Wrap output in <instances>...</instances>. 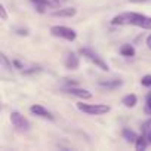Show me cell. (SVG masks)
Wrapping results in <instances>:
<instances>
[{
  "label": "cell",
  "instance_id": "603a6c76",
  "mask_svg": "<svg viewBox=\"0 0 151 151\" xmlns=\"http://www.w3.org/2000/svg\"><path fill=\"white\" fill-rule=\"evenodd\" d=\"M129 3H147L150 2V0H127Z\"/></svg>",
  "mask_w": 151,
  "mask_h": 151
},
{
  "label": "cell",
  "instance_id": "5bb4252c",
  "mask_svg": "<svg viewBox=\"0 0 151 151\" xmlns=\"http://www.w3.org/2000/svg\"><path fill=\"white\" fill-rule=\"evenodd\" d=\"M135 53H136V50H135V47L132 45L126 43V45H123L120 47V55L124 56V58H132V56H135Z\"/></svg>",
  "mask_w": 151,
  "mask_h": 151
},
{
  "label": "cell",
  "instance_id": "9a60e30c",
  "mask_svg": "<svg viewBox=\"0 0 151 151\" xmlns=\"http://www.w3.org/2000/svg\"><path fill=\"white\" fill-rule=\"evenodd\" d=\"M122 136L127 141V142H132V144H135L136 142V139H138V133H135L133 130H130V129H123V132H122Z\"/></svg>",
  "mask_w": 151,
  "mask_h": 151
},
{
  "label": "cell",
  "instance_id": "5b68a950",
  "mask_svg": "<svg viewBox=\"0 0 151 151\" xmlns=\"http://www.w3.org/2000/svg\"><path fill=\"white\" fill-rule=\"evenodd\" d=\"M11 123L14 126V129L19 133H28L31 129V123L28 122L27 117H24L21 113L18 111H12L11 113Z\"/></svg>",
  "mask_w": 151,
  "mask_h": 151
},
{
  "label": "cell",
  "instance_id": "7402d4cb",
  "mask_svg": "<svg viewBox=\"0 0 151 151\" xmlns=\"http://www.w3.org/2000/svg\"><path fill=\"white\" fill-rule=\"evenodd\" d=\"M0 12H2V19H3V21H6V19H8V12H6V8H5V5H2V6H0Z\"/></svg>",
  "mask_w": 151,
  "mask_h": 151
},
{
  "label": "cell",
  "instance_id": "6da1fadb",
  "mask_svg": "<svg viewBox=\"0 0 151 151\" xmlns=\"http://www.w3.org/2000/svg\"><path fill=\"white\" fill-rule=\"evenodd\" d=\"M111 25H133L142 30H151V17L139 12H123L116 15L111 21Z\"/></svg>",
  "mask_w": 151,
  "mask_h": 151
},
{
  "label": "cell",
  "instance_id": "d4e9b609",
  "mask_svg": "<svg viewBox=\"0 0 151 151\" xmlns=\"http://www.w3.org/2000/svg\"><path fill=\"white\" fill-rule=\"evenodd\" d=\"M147 138H148V142L151 144V127H150V130H148V133H147Z\"/></svg>",
  "mask_w": 151,
  "mask_h": 151
},
{
  "label": "cell",
  "instance_id": "7c38bea8",
  "mask_svg": "<svg viewBox=\"0 0 151 151\" xmlns=\"http://www.w3.org/2000/svg\"><path fill=\"white\" fill-rule=\"evenodd\" d=\"M122 104L126 107V108H133L136 104H138V96L135 93H127L122 98Z\"/></svg>",
  "mask_w": 151,
  "mask_h": 151
},
{
  "label": "cell",
  "instance_id": "9c48e42d",
  "mask_svg": "<svg viewBox=\"0 0 151 151\" xmlns=\"http://www.w3.org/2000/svg\"><path fill=\"white\" fill-rule=\"evenodd\" d=\"M64 65L67 70H77L80 67V58L76 55L74 52H67L64 56Z\"/></svg>",
  "mask_w": 151,
  "mask_h": 151
},
{
  "label": "cell",
  "instance_id": "7a4b0ae2",
  "mask_svg": "<svg viewBox=\"0 0 151 151\" xmlns=\"http://www.w3.org/2000/svg\"><path fill=\"white\" fill-rule=\"evenodd\" d=\"M79 111L88 114V116H104L111 111V107L107 104H85V102H77L76 104Z\"/></svg>",
  "mask_w": 151,
  "mask_h": 151
},
{
  "label": "cell",
  "instance_id": "44dd1931",
  "mask_svg": "<svg viewBox=\"0 0 151 151\" xmlns=\"http://www.w3.org/2000/svg\"><path fill=\"white\" fill-rule=\"evenodd\" d=\"M15 33H17L18 36H28V30H27V28H17Z\"/></svg>",
  "mask_w": 151,
  "mask_h": 151
},
{
  "label": "cell",
  "instance_id": "484cf974",
  "mask_svg": "<svg viewBox=\"0 0 151 151\" xmlns=\"http://www.w3.org/2000/svg\"><path fill=\"white\" fill-rule=\"evenodd\" d=\"M59 2H61V3H67V2H68V0H59Z\"/></svg>",
  "mask_w": 151,
  "mask_h": 151
},
{
  "label": "cell",
  "instance_id": "52a82bcc",
  "mask_svg": "<svg viewBox=\"0 0 151 151\" xmlns=\"http://www.w3.org/2000/svg\"><path fill=\"white\" fill-rule=\"evenodd\" d=\"M64 92L71 95V96H76V98H80L83 101H88V99H92V92L88 91V89H83V88H77V86H71V88H64Z\"/></svg>",
  "mask_w": 151,
  "mask_h": 151
},
{
  "label": "cell",
  "instance_id": "30bf717a",
  "mask_svg": "<svg viewBox=\"0 0 151 151\" xmlns=\"http://www.w3.org/2000/svg\"><path fill=\"white\" fill-rule=\"evenodd\" d=\"M76 14H77V9L76 8H58L56 11L52 12V17H59V18H73Z\"/></svg>",
  "mask_w": 151,
  "mask_h": 151
},
{
  "label": "cell",
  "instance_id": "8fae6325",
  "mask_svg": "<svg viewBox=\"0 0 151 151\" xmlns=\"http://www.w3.org/2000/svg\"><path fill=\"white\" fill-rule=\"evenodd\" d=\"M98 85L101 88H105V89H117L123 85L122 80H117V79H113V80H99Z\"/></svg>",
  "mask_w": 151,
  "mask_h": 151
},
{
  "label": "cell",
  "instance_id": "277c9868",
  "mask_svg": "<svg viewBox=\"0 0 151 151\" xmlns=\"http://www.w3.org/2000/svg\"><path fill=\"white\" fill-rule=\"evenodd\" d=\"M49 33H50V36L58 37V39H64L67 42H74L76 39H77L76 30H73L70 27H65V25H52Z\"/></svg>",
  "mask_w": 151,
  "mask_h": 151
},
{
  "label": "cell",
  "instance_id": "e0dca14e",
  "mask_svg": "<svg viewBox=\"0 0 151 151\" xmlns=\"http://www.w3.org/2000/svg\"><path fill=\"white\" fill-rule=\"evenodd\" d=\"M40 71H42V67L33 65V67H30V68H24V70H22V74H34V73H40Z\"/></svg>",
  "mask_w": 151,
  "mask_h": 151
},
{
  "label": "cell",
  "instance_id": "ffe728a7",
  "mask_svg": "<svg viewBox=\"0 0 151 151\" xmlns=\"http://www.w3.org/2000/svg\"><path fill=\"white\" fill-rule=\"evenodd\" d=\"M62 83L65 85V88H71V86H77V82L76 80H71V79H64Z\"/></svg>",
  "mask_w": 151,
  "mask_h": 151
},
{
  "label": "cell",
  "instance_id": "d6986e66",
  "mask_svg": "<svg viewBox=\"0 0 151 151\" xmlns=\"http://www.w3.org/2000/svg\"><path fill=\"white\" fill-rule=\"evenodd\" d=\"M0 59H2L3 65H5L8 70H12V62H9V61H8V58H6V55H5V53H2V55H0Z\"/></svg>",
  "mask_w": 151,
  "mask_h": 151
},
{
  "label": "cell",
  "instance_id": "3957f363",
  "mask_svg": "<svg viewBox=\"0 0 151 151\" xmlns=\"http://www.w3.org/2000/svg\"><path fill=\"white\" fill-rule=\"evenodd\" d=\"M79 53H80L83 58H86L88 61H91L96 68H99V70H102V71H108V70H110V65H108L95 50H92V49H89V47H82V49L79 50Z\"/></svg>",
  "mask_w": 151,
  "mask_h": 151
},
{
  "label": "cell",
  "instance_id": "2e32d148",
  "mask_svg": "<svg viewBox=\"0 0 151 151\" xmlns=\"http://www.w3.org/2000/svg\"><path fill=\"white\" fill-rule=\"evenodd\" d=\"M144 113L147 116H151V92L147 95L145 98V102H144Z\"/></svg>",
  "mask_w": 151,
  "mask_h": 151
},
{
  "label": "cell",
  "instance_id": "ac0fdd59",
  "mask_svg": "<svg viewBox=\"0 0 151 151\" xmlns=\"http://www.w3.org/2000/svg\"><path fill=\"white\" fill-rule=\"evenodd\" d=\"M141 85L144 88H151V74H145L141 79Z\"/></svg>",
  "mask_w": 151,
  "mask_h": 151
},
{
  "label": "cell",
  "instance_id": "8992f818",
  "mask_svg": "<svg viewBox=\"0 0 151 151\" xmlns=\"http://www.w3.org/2000/svg\"><path fill=\"white\" fill-rule=\"evenodd\" d=\"M30 2L34 5L36 11L39 14H45L47 8H52V9H58L61 2L59 0H30Z\"/></svg>",
  "mask_w": 151,
  "mask_h": 151
},
{
  "label": "cell",
  "instance_id": "cb8c5ba5",
  "mask_svg": "<svg viewBox=\"0 0 151 151\" xmlns=\"http://www.w3.org/2000/svg\"><path fill=\"white\" fill-rule=\"evenodd\" d=\"M147 45H148V47L151 49V34H150V36L147 37Z\"/></svg>",
  "mask_w": 151,
  "mask_h": 151
},
{
  "label": "cell",
  "instance_id": "ba28073f",
  "mask_svg": "<svg viewBox=\"0 0 151 151\" xmlns=\"http://www.w3.org/2000/svg\"><path fill=\"white\" fill-rule=\"evenodd\" d=\"M30 113L34 114V116H37V117H40V119H46V120H50V122L55 120L53 114L49 110H46L43 105H40V104H33L30 107Z\"/></svg>",
  "mask_w": 151,
  "mask_h": 151
},
{
  "label": "cell",
  "instance_id": "4fadbf2b",
  "mask_svg": "<svg viewBox=\"0 0 151 151\" xmlns=\"http://www.w3.org/2000/svg\"><path fill=\"white\" fill-rule=\"evenodd\" d=\"M148 144H150V142H148L147 133H141V135L138 136L136 142H135V148H136L138 151H144V150L147 148V145H148Z\"/></svg>",
  "mask_w": 151,
  "mask_h": 151
}]
</instances>
